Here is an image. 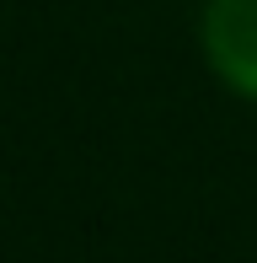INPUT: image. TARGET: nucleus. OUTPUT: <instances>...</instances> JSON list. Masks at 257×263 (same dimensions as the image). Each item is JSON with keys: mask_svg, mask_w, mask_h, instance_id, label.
<instances>
[{"mask_svg": "<svg viewBox=\"0 0 257 263\" xmlns=\"http://www.w3.org/2000/svg\"><path fill=\"white\" fill-rule=\"evenodd\" d=\"M198 49L225 91L257 102V0H204Z\"/></svg>", "mask_w": 257, "mask_h": 263, "instance_id": "f257e3e1", "label": "nucleus"}]
</instances>
